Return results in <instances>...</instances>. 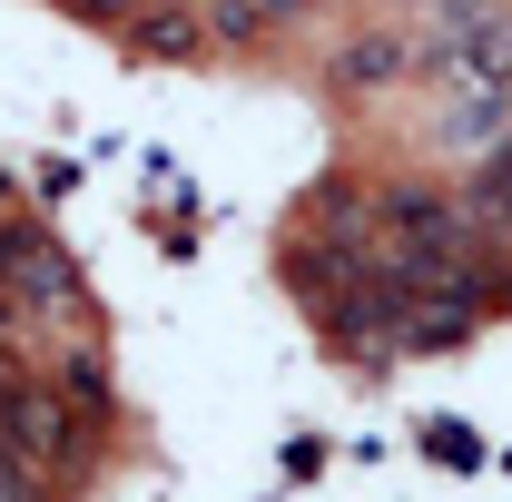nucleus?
<instances>
[{
    "label": "nucleus",
    "mask_w": 512,
    "mask_h": 502,
    "mask_svg": "<svg viewBox=\"0 0 512 502\" xmlns=\"http://www.w3.org/2000/svg\"><path fill=\"white\" fill-rule=\"evenodd\" d=\"M306 0H217V40H266V30H286Z\"/></svg>",
    "instance_id": "obj_2"
},
{
    "label": "nucleus",
    "mask_w": 512,
    "mask_h": 502,
    "mask_svg": "<svg viewBox=\"0 0 512 502\" xmlns=\"http://www.w3.org/2000/svg\"><path fill=\"white\" fill-rule=\"evenodd\" d=\"M473 217L512 227V138H493V148H483V168H473Z\"/></svg>",
    "instance_id": "obj_1"
},
{
    "label": "nucleus",
    "mask_w": 512,
    "mask_h": 502,
    "mask_svg": "<svg viewBox=\"0 0 512 502\" xmlns=\"http://www.w3.org/2000/svg\"><path fill=\"white\" fill-rule=\"evenodd\" d=\"M375 69H394V40H365V50H345V79H355V89H375Z\"/></svg>",
    "instance_id": "obj_3"
},
{
    "label": "nucleus",
    "mask_w": 512,
    "mask_h": 502,
    "mask_svg": "<svg viewBox=\"0 0 512 502\" xmlns=\"http://www.w3.org/2000/svg\"><path fill=\"white\" fill-rule=\"evenodd\" d=\"M404 10H473V0H404Z\"/></svg>",
    "instance_id": "obj_4"
}]
</instances>
